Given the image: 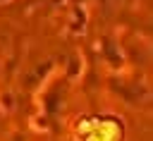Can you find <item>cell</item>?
<instances>
[{
	"label": "cell",
	"mask_w": 153,
	"mask_h": 141,
	"mask_svg": "<svg viewBox=\"0 0 153 141\" xmlns=\"http://www.w3.org/2000/svg\"><path fill=\"white\" fill-rule=\"evenodd\" d=\"M79 136L81 141H122L124 127L117 117H110V115L84 117L79 122Z\"/></svg>",
	"instance_id": "6da1fadb"
}]
</instances>
